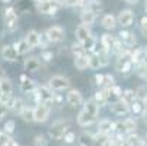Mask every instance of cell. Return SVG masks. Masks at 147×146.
<instances>
[{"label":"cell","instance_id":"1","mask_svg":"<svg viewBox=\"0 0 147 146\" xmlns=\"http://www.w3.org/2000/svg\"><path fill=\"white\" fill-rule=\"evenodd\" d=\"M36 10L39 13H44V15H55L60 9H61V5L58 0H42L41 3H36L35 5Z\"/></svg>","mask_w":147,"mask_h":146},{"label":"cell","instance_id":"2","mask_svg":"<svg viewBox=\"0 0 147 146\" xmlns=\"http://www.w3.org/2000/svg\"><path fill=\"white\" fill-rule=\"evenodd\" d=\"M67 132H69V121H63V120H60V121H55L53 126L50 127L48 134H50L51 139L60 140V139L64 137V134H66Z\"/></svg>","mask_w":147,"mask_h":146},{"label":"cell","instance_id":"3","mask_svg":"<svg viewBox=\"0 0 147 146\" xmlns=\"http://www.w3.org/2000/svg\"><path fill=\"white\" fill-rule=\"evenodd\" d=\"M3 18H5V28H6V31L13 32L18 28V22H19V18H18V13L15 12V7L10 6V7L5 9Z\"/></svg>","mask_w":147,"mask_h":146},{"label":"cell","instance_id":"4","mask_svg":"<svg viewBox=\"0 0 147 146\" xmlns=\"http://www.w3.org/2000/svg\"><path fill=\"white\" fill-rule=\"evenodd\" d=\"M34 92H35L36 99H38V104H45V105L50 107V104L53 102V98H54V94L50 89V86H44V85L36 86V89Z\"/></svg>","mask_w":147,"mask_h":146},{"label":"cell","instance_id":"5","mask_svg":"<svg viewBox=\"0 0 147 146\" xmlns=\"http://www.w3.org/2000/svg\"><path fill=\"white\" fill-rule=\"evenodd\" d=\"M137 129V123L133 118H124L115 123V132L119 134H125V133H134V130Z\"/></svg>","mask_w":147,"mask_h":146},{"label":"cell","instance_id":"6","mask_svg":"<svg viewBox=\"0 0 147 146\" xmlns=\"http://www.w3.org/2000/svg\"><path fill=\"white\" fill-rule=\"evenodd\" d=\"M70 88V80L66 76H61V75H55L50 79V89L54 91H64Z\"/></svg>","mask_w":147,"mask_h":146},{"label":"cell","instance_id":"7","mask_svg":"<svg viewBox=\"0 0 147 146\" xmlns=\"http://www.w3.org/2000/svg\"><path fill=\"white\" fill-rule=\"evenodd\" d=\"M50 117V107L45 104H36L34 107V121L44 123Z\"/></svg>","mask_w":147,"mask_h":146},{"label":"cell","instance_id":"8","mask_svg":"<svg viewBox=\"0 0 147 146\" xmlns=\"http://www.w3.org/2000/svg\"><path fill=\"white\" fill-rule=\"evenodd\" d=\"M131 63L134 66L147 65V45L146 47H138L137 50L131 51Z\"/></svg>","mask_w":147,"mask_h":146},{"label":"cell","instance_id":"9","mask_svg":"<svg viewBox=\"0 0 147 146\" xmlns=\"http://www.w3.org/2000/svg\"><path fill=\"white\" fill-rule=\"evenodd\" d=\"M119 41L122 43V45L127 48V50H131L134 45H136V43H137V38H136V35L133 34V32H130V31H127V29H121L119 31Z\"/></svg>","mask_w":147,"mask_h":146},{"label":"cell","instance_id":"10","mask_svg":"<svg viewBox=\"0 0 147 146\" xmlns=\"http://www.w3.org/2000/svg\"><path fill=\"white\" fill-rule=\"evenodd\" d=\"M45 37L48 38L50 43H60L64 38V29L58 25H54V26H50L45 32Z\"/></svg>","mask_w":147,"mask_h":146},{"label":"cell","instance_id":"11","mask_svg":"<svg viewBox=\"0 0 147 146\" xmlns=\"http://www.w3.org/2000/svg\"><path fill=\"white\" fill-rule=\"evenodd\" d=\"M134 22V12L130 9H124L117 16V24H119L122 28H127Z\"/></svg>","mask_w":147,"mask_h":146},{"label":"cell","instance_id":"12","mask_svg":"<svg viewBox=\"0 0 147 146\" xmlns=\"http://www.w3.org/2000/svg\"><path fill=\"white\" fill-rule=\"evenodd\" d=\"M112 132H115V123L114 121H111L108 118H103L98 123V133L109 136Z\"/></svg>","mask_w":147,"mask_h":146},{"label":"cell","instance_id":"13","mask_svg":"<svg viewBox=\"0 0 147 146\" xmlns=\"http://www.w3.org/2000/svg\"><path fill=\"white\" fill-rule=\"evenodd\" d=\"M103 91H105V95H107V102H109V104H114V102L121 99L122 89L118 85H114V86H111L108 89H103Z\"/></svg>","mask_w":147,"mask_h":146},{"label":"cell","instance_id":"14","mask_svg":"<svg viewBox=\"0 0 147 146\" xmlns=\"http://www.w3.org/2000/svg\"><path fill=\"white\" fill-rule=\"evenodd\" d=\"M66 101H67V104L70 107H79V105L83 104V96L77 89H70L67 96H66Z\"/></svg>","mask_w":147,"mask_h":146},{"label":"cell","instance_id":"15","mask_svg":"<svg viewBox=\"0 0 147 146\" xmlns=\"http://www.w3.org/2000/svg\"><path fill=\"white\" fill-rule=\"evenodd\" d=\"M0 53H2V58L5 61H10V63H13V61L18 60V53L13 48V45H10V44H5L2 47V51Z\"/></svg>","mask_w":147,"mask_h":146},{"label":"cell","instance_id":"16","mask_svg":"<svg viewBox=\"0 0 147 146\" xmlns=\"http://www.w3.org/2000/svg\"><path fill=\"white\" fill-rule=\"evenodd\" d=\"M109 108H111V113H114L115 115H127L130 113V107L127 105V104H124L121 99L111 104Z\"/></svg>","mask_w":147,"mask_h":146},{"label":"cell","instance_id":"17","mask_svg":"<svg viewBox=\"0 0 147 146\" xmlns=\"http://www.w3.org/2000/svg\"><path fill=\"white\" fill-rule=\"evenodd\" d=\"M90 37H92L90 26L80 24V25L76 28V38L79 39V43H83V41H86V39H88V38H90Z\"/></svg>","mask_w":147,"mask_h":146},{"label":"cell","instance_id":"18","mask_svg":"<svg viewBox=\"0 0 147 146\" xmlns=\"http://www.w3.org/2000/svg\"><path fill=\"white\" fill-rule=\"evenodd\" d=\"M118 58H117V63H115V69L118 70V72H121L122 70V67L128 63V61H131V50H125V51H122L119 56H117Z\"/></svg>","mask_w":147,"mask_h":146},{"label":"cell","instance_id":"19","mask_svg":"<svg viewBox=\"0 0 147 146\" xmlns=\"http://www.w3.org/2000/svg\"><path fill=\"white\" fill-rule=\"evenodd\" d=\"M95 121H96V117L88 114L85 110H82V111L79 113V115H77V123L80 124V126H83V127L90 126V124H93Z\"/></svg>","mask_w":147,"mask_h":146},{"label":"cell","instance_id":"20","mask_svg":"<svg viewBox=\"0 0 147 146\" xmlns=\"http://www.w3.org/2000/svg\"><path fill=\"white\" fill-rule=\"evenodd\" d=\"M102 28H105L107 31H112L115 26H117V18L112 15V13H108V15H103L102 16Z\"/></svg>","mask_w":147,"mask_h":146},{"label":"cell","instance_id":"21","mask_svg":"<svg viewBox=\"0 0 147 146\" xmlns=\"http://www.w3.org/2000/svg\"><path fill=\"white\" fill-rule=\"evenodd\" d=\"M115 41H117V38L111 34H102V37H100V44H102L103 50H107L109 53H111V50L115 44Z\"/></svg>","mask_w":147,"mask_h":146},{"label":"cell","instance_id":"22","mask_svg":"<svg viewBox=\"0 0 147 146\" xmlns=\"http://www.w3.org/2000/svg\"><path fill=\"white\" fill-rule=\"evenodd\" d=\"M26 72H38L41 67V61L38 60V57H29L25 60V65H24Z\"/></svg>","mask_w":147,"mask_h":146},{"label":"cell","instance_id":"23","mask_svg":"<svg viewBox=\"0 0 147 146\" xmlns=\"http://www.w3.org/2000/svg\"><path fill=\"white\" fill-rule=\"evenodd\" d=\"M25 41L28 43V45H29L31 48L39 47V32H38V31H35V29L29 31V32L26 34V38H25Z\"/></svg>","mask_w":147,"mask_h":146},{"label":"cell","instance_id":"24","mask_svg":"<svg viewBox=\"0 0 147 146\" xmlns=\"http://www.w3.org/2000/svg\"><path fill=\"white\" fill-rule=\"evenodd\" d=\"M121 101L124 104H127V105L130 107L131 104H134L137 101V95H136V91L134 89H125L122 91V95H121Z\"/></svg>","mask_w":147,"mask_h":146},{"label":"cell","instance_id":"25","mask_svg":"<svg viewBox=\"0 0 147 146\" xmlns=\"http://www.w3.org/2000/svg\"><path fill=\"white\" fill-rule=\"evenodd\" d=\"M95 19H96V15H95L93 12H90V10H88V9H83V10H82V13H80V20H82L83 25L90 26V25L95 22Z\"/></svg>","mask_w":147,"mask_h":146},{"label":"cell","instance_id":"26","mask_svg":"<svg viewBox=\"0 0 147 146\" xmlns=\"http://www.w3.org/2000/svg\"><path fill=\"white\" fill-rule=\"evenodd\" d=\"M83 104H85V105H83V110H85L88 114H90V115H93V117H96V118H98V114H99V107L95 104V101L90 98V99L85 101Z\"/></svg>","mask_w":147,"mask_h":146},{"label":"cell","instance_id":"27","mask_svg":"<svg viewBox=\"0 0 147 146\" xmlns=\"http://www.w3.org/2000/svg\"><path fill=\"white\" fill-rule=\"evenodd\" d=\"M74 66L77 70H85L89 67V56L88 54H82L74 57Z\"/></svg>","mask_w":147,"mask_h":146},{"label":"cell","instance_id":"28","mask_svg":"<svg viewBox=\"0 0 147 146\" xmlns=\"http://www.w3.org/2000/svg\"><path fill=\"white\" fill-rule=\"evenodd\" d=\"M35 89H36V83H35L34 79L26 77L25 80L20 82V91H22V92H25V94H31V92H34Z\"/></svg>","mask_w":147,"mask_h":146},{"label":"cell","instance_id":"29","mask_svg":"<svg viewBox=\"0 0 147 146\" xmlns=\"http://www.w3.org/2000/svg\"><path fill=\"white\" fill-rule=\"evenodd\" d=\"M13 92V86H12V82L6 77L3 80H0V94L5 95V96H10Z\"/></svg>","mask_w":147,"mask_h":146},{"label":"cell","instance_id":"30","mask_svg":"<svg viewBox=\"0 0 147 146\" xmlns=\"http://www.w3.org/2000/svg\"><path fill=\"white\" fill-rule=\"evenodd\" d=\"M79 145L80 146H93L95 143V136L90 134V133H82L77 139Z\"/></svg>","mask_w":147,"mask_h":146},{"label":"cell","instance_id":"31","mask_svg":"<svg viewBox=\"0 0 147 146\" xmlns=\"http://www.w3.org/2000/svg\"><path fill=\"white\" fill-rule=\"evenodd\" d=\"M13 48L16 50L18 56H19V54H26L29 50H32V48L28 45V43H26L25 39H19V41H16V43L13 44Z\"/></svg>","mask_w":147,"mask_h":146},{"label":"cell","instance_id":"32","mask_svg":"<svg viewBox=\"0 0 147 146\" xmlns=\"http://www.w3.org/2000/svg\"><path fill=\"white\" fill-rule=\"evenodd\" d=\"M93 101H95V104L98 107H102V105H105V104H108L107 102V95H105V91L103 89H99V91H96L95 94H93V98H92Z\"/></svg>","mask_w":147,"mask_h":146},{"label":"cell","instance_id":"33","mask_svg":"<svg viewBox=\"0 0 147 146\" xmlns=\"http://www.w3.org/2000/svg\"><path fill=\"white\" fill-rule=\"evenodd\" d=\"M83 9H88L90 12H93L95 15H98L100 10H102V3L99 2V0H89V2L86 3V6Z\"/></svg>","mask_w":147,"mask_h":146},{"label":"cell","instance_id":"34","mask_svg":"<svg viewBox=\"0 0 147 146\" xmlns=\"http://www.w3.org/2000/svg\"><path fill=\"white\" fill-rule=\"evenodd\" d=\"M19 115H20V118H22L24 121L31 123V121H34V108H31V107H25L22 111L19 113Z\"/></svg>","mask_w":147,"mask_h":146},{"label":"cell","instance_id":"35","mask_svg":"<svg viewBox=\"0 0 147 146\" xmlns=\"http://www.w3.org/2000/svg\"><path fill=\"white\" fill-rule=\"evenodd\" d=\"M125 140H127V143H128L130 146H143L141 137H140L138 134H136V133H130L127 137H125Z\"/></svg>","mask_w":147,"mask_h":146},{"label":"cell","instance_id":"36","mask_svg":"<svg viewBox=\"0 0 147 146\" xmlns=\"http://www.w3.org/2000/svg\"><path fill=\"white\" fill-rule=\"evenodd\" d=\"M80 44H82V47H83V50H85L86 54H88V51L92 53V50H93V47H95V44H96V38L92 35L90 38H88L86 41H83V43H80Z\"/></svg>","mask_w":147,"mask_h":146},{"label":"cell","instance_id":"37","mask_svg":"<svg viewBox=\"0 0 147 146\" xmlns=\"http://www.w3.org/2000/svg\"><path fill=\"white\" fill-rule=\"evenodd\" d=\"M130 111H131L134 115H141V114L144 113L143 104H141V101H140V99H137L134 104H131V105H130Z\"/></svg>","mask_w":147,"mask_h":146},{"label":"cell","instance_id":"38","mask_svg":"<svg viewBox=\"0 0 147 146\" xmlns=\"http://www.w3.org/2000/svg\"><path fill=\"white\" fill-rule=\"evenodd\" d=\"M109 51L107 50H102L100 53H98V57H99V61H100V66H108L109 65Z\"/></svg>","mask_w":147,"mask_h":146},{"label":"cell","instance_id":"39","mask_svg":"<svg viewBox=\"0 0 147 146\" xmlns=\"http://www.w3.org/2000/svg\"><path fill=\"white\" fill-rule=\"evenodd\" d=\"M114 85H115V79H114V76H112V75H109V73L103 75V83H102V88H103V89H108V88H111V86H114Z\"/></svg>","mask_w":147,"mask_h":146},{"label":"cell","instance_id":"40","mask_svg":"<svg viewBox=\"0 0 147 146\" xmlns=\"http://www.w3.org/2000/svg\"><path fill=\"white\" fill-rule=\"evenodd\" d=\"M89 67L93 69V70H98L99 67H102L98 54H90V56H89Z\"/></svg>","mask_w":147,"mask_h":146},{"label":"cell","instance_id":"41","mask_svg":"<svg viewBox=\"0 0 147 146\" xmlns=\"http://www.w3.org/2000/svg\"><path fill=\"white\" fill-rule=\"evenodd\" d=\"M26 105H25V102H24V99L22 98H16L15 99V104H13V107H12V110L10 111H13V113H20L24 108H25Z\"/></svg>","mask_w":147,"mask_h":146},{"label":"cell","instance_id":"42","mask_svg":"<svg viewBox=\"0 0 147 146\" xmlns=\"http://www.w3.org/2000/svg\"><path fill=\"white\" fill-rule=\"evenodd\" d=\"M133 72H134V65L131 63V61H128V63H127V65H125V66L122 67V70H121L119 73H121L124 77H128V76H130Z\"/></svg>","mask_w":147,"mask_h":146},{"label":"cell","instance_id":"43","mask_svg":"<svg viewBox=\"0 0 147 146\" xmlns=\"http://www.w3.org/2000/svg\"><path fill=\"white\" fill-rule=\"evenodd\" d=\"M138 28H140V32L143 34L144 38H147V16H141L140 19V24H138Z\"/></svg>","mask_w":147,"mask_h":146},{"label":"cell","instance_id":"44","mask_svg":"<svg viewBox=\"0 0 147 146\" xmlns=\"http://www.w3.org/2000/svg\"><path fill=\"white\" fill-rule=\"evenodd\" d=\"M71 51H73L74 57H77V56H82V54H86L80 43H73V44H71Z\"/></svg>","mask_w":147,"mask_h":146},{"label":"cell","instance_id":"45","mask_svg":"<svg viewBox=\"0 0 147 146\" xmlns=\"http://www.w3.org/2000/svg\"><path fill=\"white\" fill-rule=\"evenodd\" d=\"M34 145L35 146H47L48 145V140L44 134H36L35 139H34Z\"/></svg>","mask_w":147,"mask_h":146},{"label":"cell","instance_id":"46","mask_svg":"<svg viewBox=\"0 0 147 146\" xmlns=\"http://www.w3.org/2000/svg\"><path fill=\"white\" fill-rule=\"evenodd\" d=\"M136 95H137V99H144L147 96V85H141L136 89Z\"/></svg>","mask_w":147,"mask_h":146},{"label":"cell","instance_id":"47","mask_svg":"<svg viewBox=\"0 0 147 146\" xmlns=\"http://www.w3.org/2000/svg\"><path fill=\"white\" fill-rule=\"evenodd\" d=\"M15 126H16L15 121H13V120H9V121L5 123V127H3L5 130H3V132H5L6 134H12V133L15 132Z\"/></svg>","mask_w":147,"mask_h":146},{"label":"cell","instance_id":"48","mask_svg":"<svg viewBox=\"0 0 147 146\" xmlns=\"http://www.w3.org/2000/svg\"><path fill=\"white\" fill-rule=\"evenodd\" d=\"M54 58V53L50 51V50H44L42 53H41V60L45 61V63H48V61H51Z\"/></svg>","mask_w":147,"mask_h":146},{"label":"cell","instance_id":"49","mask_svg":"<svg viewBox=\"0 0 147 146\" xmlns=\"http://www.w3.org/2000/svg\"><path fill=\"white\" fill-rule=\"evenodd\" d=\"M63 139H64L66 143H73V142L76 140V133H73V132L69 130V132L64 134V137H63Z\"/></svg>","mask_w":147,"mask_h":146},{"label":"cell","instance_id":"50","mask_svg":"<svg viewBox=\"0 0 147 146\" xmlns=\"http://www.w3.org/2000/svg\"><path fill=\"white\" fill-rule=\"evenodd\" d=\"M48 43H50V41H48V38L45 37V34H39V45L42 47V48H45V47L48 45Z\"/></svg>","mask_w":147,"mask_h":146},{"label":"cell","instance_id":"51","mask_svg":"<svg viewBox=\"0 0 147 146\" xmlns=\"http://www.w3.org/2000/svg\"><path fill=\"white\" fill-rule=\"evenodd\" d=\"M9 134H6L5 132H0V146H5L7 142H9Z\"/></svg>","mask_w":147,"mask_h":146},{"label":"cell","instance_id":"52","mask_svg":"<svg viewBox=\"0 0 147 146\" xmlns=\"http://www.w3.org/2000/svg\"><path fill=\"white\" fill-rule=\"evenodd\" d=\"M95 83L98 86H102V83H103V75L102 73H96L95 75Z\"/></svg>","mask_w":147,"mask_h":146},{"label":"cell","instance_id":"53","mask_svg":"<svg viewBox=\"0 0 147 146\" xmlns=\"http://www.w3.org/2000/svg\"><path fill=\"white\" fill-rule=\"evenodd\" d=\"M61 6H74L76 0H58Z\"/></svg>","mask_w":147,"mask_h":146},{"label":"cell","instance_id":"54","mask_svg":"<svg viewBox=\"0 0 147 146\" xmlns=\"http://www.w3.org/2000/svg\"><path fill=\"white\" fill-rule=\"evenodd\" d=\"M6 113H7V108L3 105V104H0V120L6 115Z\"/></svg>","mask_w":147,"mask_h":146},{"label":"cell","instance_id":"55","mask_svg":"<svg viewBox=\"0 0 147 146\" xmlns=\"http://www.w3.org/2000/svg\"><path fill=\"white\" fill-rule=\"evenodd\" d=\"M88 3V0H76L74 2V6H79V7H85Z\"/></svg>","mask_w":147,"mask_h":146},{"label":"cell","instance_id":"56","mask_svg":"<svg viewBox=\"0 0 147 146\" xmlns=\"http://www.w3.org/2000/svg\"><path fill=\"white\" fill-rule=\"evenodd\" d=\"M5 146H19V143H18L16 140H13V139H9V142H7Z\"/></svg>","mask_w":147,"mask_h":146},{"label":"cell","instance_id":"57","mask_svg":"<svg viewBox=\"0 0 147 146\" xmlns=\"http://www.w3.org/2000/svg\"><path fill=\"white\" fill-rule=\"evenodd\" d=\"M6 77H7V76H6V72L0 67V80H3V79H6Z\"/></svg>","mask_w":147,"mask_h":146},{"label":"cell","instance_id":"58","mask_svg":"<svg viewBox=\"0 0 147 146\" xmlns=\"http://www.w3.org/2000/svg\"><path fill=\"white\" fill-rule=\"evenodd\" d=\"M141 104H143V108H144V111H147V96H146L144 99H141Z\"/></svg>","mask_w":147,"mask_h":146},{"label":"cell","instance_id":"59","mask_svg":"<svg viewBox=\"0 0 147 146\" xmlns=\"http://www.w3.org/2000/svg\"><path fill=\"white\" fill-rule=\"evenodd\" d=\"M141 115H143V121H144V124H147V111H144Z\"/></svg>","mask_w":147,"mask_h":146},{"label":"cell","instance_id":"60","mask_svg":"<svg viewBox=\"0 0 147 146\" xmlns=\"http://www.w3.org/2000/svg\"><path fill=\"white\" fill-rule=\"evenodd\" d=\"M127 3H130V5H136V3H138V0H125Z\"/></svg>","mask_w":147,"mask_h":146},{"label":"cell","instance_id":"61","mask_svg":"<svg viewBox=\"0 0 147 146\" xmlns=\"http://www.w3.org/2000/svg\"><path fill=\"white\" fill-rule=\"evenodd\" d=\"M143 146H147V133L144 136V140H143Z\"/></svg>","mask_w":147,"mask_h":146},{"label":"cell","instance_id":"62","mask_svg":"<svg viewBox=\"0 0 147 146\" xmlns=\"http://www.w3.org/2000/svg\"><path fill=\"white\" fill-rule=\"evenodd\" d=\"M26 77H28V76H26V75H20V82H22V80H25V79H26Z\"/></svg>","mask_w":147,"mask_h":146},{"label":"cell","instance_id":"63","mask_svg":"<svg viewBox=\"0 0 147 146\" xmlns=\"http://www.w3.org/2000/svg\"><path fill=\"white\" fill-rule=\"evenodd\" d=\"M2 2H3V3H10L12 0H2Z\"/></svg>","mask_w":147,"mask_h":146},{"label":"cell","instance_id":"64","mask_svg":"<svg viewBox=\"0 0 147 146\" xmlns=\"http://www.w3.org/2000/svg\"><path fill=\"white\" fill-rule=\"evenodd\" d=\"M144 7H146V10H147V0H144Z\"/></svg>","mask_w":147,"mask_h":146}]
</instances>
